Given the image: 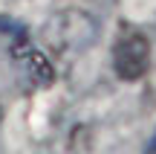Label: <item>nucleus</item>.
<instances>
[{"mask_svg":"<svg viewBox=\"0 0 156 154\" xmlns=\"http://www.w3.org/2000/svg\"><path fill=\"white\" fill-rule=\"evenodd\" d=\"M113 67H116V76L124 81L142 79L151 67V41H147V35L133 26H124L116 47H113Z\"/></svg>","mask_w":156,"mask_h":154,"instance_id":"obj_1","label":"nucleus"},{"mask_svg":"<svg viewBox=\"0 0 156 154\" xmlns=\"http://www.w3.org/2000/svg\"><path fill=\"white\" fill-rule=\"evenodd\" d=\"M147 154H156V134L151 137V143H147Z\"/></svg>","mask_w":156,"mask_h":154,"instance_id":"obj_3","label":"nucleus"},{"mask_svg":"<svg viewBox=\"0 0 156 154\" xmlns=\"http://www.w3.org/2000/svg\"><path fill=\"white\" fill-rule=\"evenodd\" d=\"M12 58L17 61V67L26 73V79L32 81V85H38V87L52 85V79H55V70H52L49 58H46L44 52H41L38 47L32 44V41H26L23 35L15 41V44H12Z\"/></svg>","mask_w":156,"mask_h":154,"instance_id":"obj_2","label":"nucleus"}]
</instances>
